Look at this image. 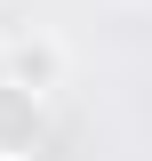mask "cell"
<instances>
[{
  "label": "cell",
  "mask_w": 152,
  "mask_h": 161,
  "mask_svg": "<svg viewBox=\"0 0 152 161\" xmlns=\"http://www.w3.org/2000/svg\"><path fill=\"white\" fill-rule=\"evenodd\" d=\"M48 145V89L0 73V153H40Z\"/></svg>",
  "instance_id": "6da1fadb"
},
{
  "label": "cell",
  "mask_w": 152,
  "mask_h": 161,
  "mask_svg": "<svg viewBox=\"0 0 152 161\" xmlns=\"http://www.w3.org/2000/svg\"><path fill=\"white\" fill-rule=\"evenodd\" d=\"M0 73H16V80H32V89L56 97V89H64V40H48V32H16V40H8V57H0Z\"/></svg>",
  "instance_id": "7a4b0ae2"
},
{
  "label": "cell",
  "mask_w": 152,
  "mask_h": 161,
  "mask_svg": "<svg viewBox=\"0 0 152 161\" xmlns=\"http://www.w3.org/2000/svg\"><path fill=\"white\" fill-rule=\"evenodd\" d=\"M0 161H32V153H0Z\"/></svg>",
  "instance_id": "3957f363"
}]
</instances>
